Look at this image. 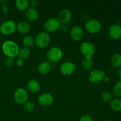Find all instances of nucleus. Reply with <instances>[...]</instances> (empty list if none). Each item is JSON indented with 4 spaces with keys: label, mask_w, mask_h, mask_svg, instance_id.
I'll use <instances>...</instances> for the list:
<instances>
[{
    "label": "nucleus",
    "mask_w": 121,
    "mask_h": 121,
    "mask_svg": "<svg viewBox=\"0 0 121 121\" xmlns=\"http://www.w3.org/2000/svg\"><path fill=\"white\" fill-rule=\"evenodd\" d=\"M105 76V73L102 70L95 69L90 73L89 79L92 83H99L104 80Z\"/></svg>",
    "instance_id": "nucleus-9"
},
{
    "label": "nucleus",
    "mask_w": 121,
    "mask_h": 121,
    "mask_svg": "<svg viewBox=\"0 0 121 121\" xmlns=\"http://www.w3.org/2000/svg\"><path fill=\"white\" fill-rule=\"evenodd\" d=\"M80 51L85 56V58L92 59L93 56L95 52V47L94 45L90 42L85 41L80 45Z\"/></svg>",
    "instance_id": "nucleus-4"
},
{
    "label": "nucleus",
    "mask_w": 121,
    "mask_h": 121,
    "mask_svg": "<svg viewBox=\"0 0 121 121\" xmlns=\"http://www.w3.org/2000/svg\"><path fill=\"white\" fill-rule=\"evenodd\" d=\"M51 69L50 63L47 61H43L39 64L38 66V70L41 74H47L50 72Z\"/></svg>",
    "instance_id": "nucleus-18"
},
{
    "label": "nucleus",
    "mask_w": 121,
    "mask_h": 121,
    "mask_svg": "<svg viewBox=\"0 0 121 121\" xmlns=\"http://www.w3.org/2000/svg\"><path fill=\"white\" fill-rule=\"evenodd\" d=\"M23 43L27 47H32L35 44V40L30 35H26L23 39Z\"/></svg>",
    "instance_id": "nucleus-24"
},
{
    "label": "nucleus",
    "mask_w": 121,
    "mask_h": 121,
    "mask_svg": "<svg viewBox=\"0 0 121 121\" xmlns=\"http://www.w3.org/2000/svg\"><path fill=\"white\" fill-rule=\"evenodd\" d=\"M17 28L16 24L13 20H6L0 26V32L4 35H9L14 33Z\"/></svg>",
    "instance_id": "nucleus-2"
},
{
    "label": "nucleus",
    "mask_w": 121,
    "mask_h": 121,
    "mask_svg": "<svg viewBox=\"0 0 121 121\" xmlns=\"http://www.w3.org/2000/svg\"><path fill=\"white\" fill-rule=\"evenodd\" d=\"M103 81L105 83H108L109 81V77L106 76H105V78H104V80H103Z\"/></svg>",
    "instance_id": "nucleus-34"
},
{
    "label": "nucleus",
    "mask_w": 121,
    "mask_h": 121,
    "mask_svg": "<svg viewBox=\"0 0 121 121\" xmlns=\"http://www.w3.org/2000/svg\"><path fill=\"white\" fill-rule=\"evenodd\" d=\"M111 64L112 65V66L117 68L121 67V54H114L111 59Z\"/></svg>",
    "instance_id": "nucleus-21"
},
{
    "label": "nucleus",
    "mask_w": 121,
    "mask_h": 121,
    "mask_svg": "<svg viewBox=\"0 0 121 121\" xmlns=\"http://www.w3.org/2000/svg\"><path fill=\"white\" fill-rule=\"evenodd\" d=\"M60 24H61L60 22L57 18H50L44 22V27L47 31L53 32L59 29Z\"/></svg>",
    "instance_id": "nucleus-7"
},
{
    "label": "nucleus",
    "mask_w": 121,
    "mask_h": 121,
    "mask_svg": "<svg viewBox=\"0 0 121 121\" xmlns=\"http://www.w3.org/2000/svg\"><path fill=\"white\" fill-rule=\"evenodd\" d=\"M5 63L7 67H12L14 63V59L12 57H7V59H5Z\"/></svg>",
    "instance_id": "nucleus-28"
},
{
    "label": "nucleus",
    "mask_w": 121,
    "mask_h": 121,
    "mask_svg": "<svg viewBox=\"0 0 121 121\" xmlns=\"http://www.w3.org/2000/svg\"><path fill=\"white\" fill-rule=\"evenodd\" d=\"M15 5L20 10H26L29 6V1L28 0H17Z\"/></svg>",
    "instance_id": "nucleus-22"
},
{
    "label": "nucleus",
    "mask_w": 121,
    "mask_h": 121,
    "mask_svg": "<svg viewBox=\"0 0 121 121\" xmlns=\"http://www.w3.org/2000/svg\"><path fill=\"white\" fill-rule=\"evenodd\" d=\"M70 35L73 40L79 41L83 36V30L80 26L76 25L71 28Z\"/></svg>",
    "instance_id": "nucleus-12"
},
{
    "label": "nucleus",
    "mask_w": 121,
    "mask_h": 121,
    "mask_svg": "<svg viewBox=\"0 0 121 121\" xmlns=\"http://www.w3.org/2000/svg\"><path fill=\"white\" fill-rule=\"evenodd\" d=\"M80 121H93L92 117L89 115H84L80 118Z\"/></svg>",
    "instance_id": "nucleus-29"
},
{
    "label": "nucleus",
    "mask_w": 121,
    "mask_h": 121,
    "mask_svg": "<svg viewBox=\"0 0 121 121\" xmlns=\"http://www.w3.org/2000/svg\"><path fill=\"white\" fill-rule=\"evenodd\" d=\"M54 98L51 94L48 93H44L39 97V102L43 106H48L53 103Z\"/></svg>",
    "instance_id": "nucleus-13"
},
{
    "label": "nucleus",
    "mask_w": 121,
    "mask_h": 121,
    "mask_svg": "<svg viewBox=\"0 0 121 121\" xmlns=\"http://www.w3.org/2000/svg\"><path fill=\"white\" fill-rule=\"evenodd\" d=\"M108 121V120H104V121Z\"/></svg>",
    "instance_id": "nucleus-35"
},
{
    "label": "nucleus",
    "mask_w": 121,
    "mask_h": 121,
    "mask_svg": "<svg viewBox=\"0 0 121 121\" xmlns=\"http://www.w3.org/2000/svg\"><path fill=\"white\" fill-rule=\"evenodd\" d=\"M101 96L103 100H104L105 102L111 101L112 98V95L111 94V93H110L109 92H108V91H104V92H103L102 93Z\"/></svg>",
    "instance_id": "nucleus-27"
},
{
    "label": "nucleus",
    "mask_w": 121,
    "mask_h": 121,
    "mask_svg": "<svg viewBox=\"0 0 121 121\" xmlns=\"http://www.w3.org/2000/svg\"><path fill=\"white\" fill-rule=\"evenodd\" d=\"M26 17L28 20L31 21H34L37 20L38 17H39V13L35 8L30 7L26 11Z\"/></svg>",
    "instance_id": "nucleus-16"
},
{
    "label": "nucleus",
    "mask_w": 121,
    "mask_h": 121,
    "mask_svg": "<svg viewBox=\"0 0 121 121\" xmlns=\"http://www.w3.org/2000/svg\"><path fill=\"white\" fill-rule=\"evenodd\" d=\"M50 41V36L46 32H41L36 36L35 43L41 48H44L48 46Z\"/></svg>",
    "instance_id": "nucleus-6"
},
{
    "label": "nucleus",
    "mask_w": 121,
    "mask_h": 121,
    "mask_svg": "<svg viewBox=\"0 0 121 121\" xmlns=\"http://www.w3.org/2000/svg\"><path fill=\"white\" fill-rule=\"evenodd\" d=\"M117 76L121 80V69L117 72Z\"/></svg>",
    "instance_id": "nucleus-33"
},
{
    "label": "nucleus",
    "mask_w": 121,
    "mask_h": 121,
    "mask_svg": "<svg viewBox=\"0 0 121 121\" xmlns=\"http://www.w3.org/2000/svg\"><path fill=\"white\" fill-rule=\"evenodd\" d=\"M59 29L63 32H67V30H68V27L66 24H60Z\"/></svg>",
    "instance_id": "nucleus-30"
},
{
    "label": "nucleus",
    "mask_w": 121,
    "mask_h": 121,
    "mask_svg": "<svg viewBox=\"0 0 121 121\" xmlns=\"http://www.w3.org/2000/svg\"><path fill=\"white\" fill-rule=\"evenodd\" d=\"M72 18V13L69 9H63L59 14V19L62 24H66L69 22Z\"/></svg>",
    "instance_id": "nucleus-14"
},
{
    "label": "nucleus",
    "mask_w": 121,
    "mask_h": 121,
    "mask_svg": "<svg viewBox=\"0 0 121 121\" xmlns=\"http://www.w3.org/2000/svg\"><path fill=\"white\" fill-rule=\"evenodd\" d=\"M2 48L5 55L12 58L17 55L19 50L18 46L15 42L11 40L5 41L2 44Z\"/></svg>",
    "instance_id": "nucleus-1"
},
{
    "label": "nucleus",
    "mask_w": 121,
    "mask_h": 121,
    "mask_svg": "<svg viewBox=\"0 0 121 121\" xmlns=\"http://www.w3.org/2000/svg\"><path fill=\"white\" fill-rule=\"evenodd\" d=\"M28 90L32 93H36L39 92L40 89V85L37 80L35 79L30 80L27 83Z\"/></svg>",
    "instance_id": "nucleus-17"
},
{
    "label": "nucleus",
    "mask_w": 121,
    "mask_h": 121,
    "mask_svg": "<svg viewBox=\"0 0 121 121\" xmlns=\"http://www.w3.org/2000/svg\"><path fill=\"white\" fill-rule=\"evenodd\" d=\"M14 97L18 104H24L28 100V95L26 90L22 88H19L15 91Z\"/></svg>",
    "instance_id": "nucleus-8"
},
{
    "label": "nucleus",
    "mask_w": 121,
    "mask_h": 121,
    "mask_svg": "<svg viewBox=\"0 0 121 121\" xmlns=\"http://www.w3.org/2000/svg\"><path fill=\"white\" fill-rule=\"evenodd\" d=\"M110 106L111 109L115 111H121V100L118 98H115V99H112L110 101Z\"/></svg>",
    "instance_id": "nucleus-19"
},
{
    "label": "nucleus",
    "mask_w": 121,
    "mask_h": 121,
    "mask_svg": "<svg viewBox=\"0 0 121 121\" xmlns=\"http://www.w3.org/2000/svg\"><path fill=\"white\" fill-rule=\"evenodd\" d=\"M63 56L62 50L57 47H53L48 51L47 57L49 61L56 63L61 59Z\"/></svg>",
    "instance_id": "nucleus-3"
},
{
    "label": "nucleus",
    "mask_w": 121,
    "mask_h": 121,
    "mask_svg": "<svg viewBox=\"0 0 121 121\" xmlns=\"http://www.w3.org/2000/svg\"><path fill=\"white\" fill-rule=\"evenodd\" d=\"M109 34L113 40H119L121 38V26L115 24L110 26Z\"/></svg>",
    "instance_id": "nucleus-11"
},
{
    "label": "nucleus",
    "mask_w": 121,
    "mask_h": 121,
    "mask_svg": "<svg viewBox=\"0 0 121 121\" xmlns=\"http://www.w3.org/2000/svg\"><path fill=\"white\" fill-rule=\"evenodd\" d=\"M38 4V1H35V0H32V1H30L29 2V5H30L31 6L32 8H34L35 6L37 5Z\"/></svg>",
    "instance_id": "nucleus-31"
},
{
    "label": "nucleus",
    "mask_w": 121,
    "mask_h": 121,
    "mask_svg": "<svg viewBox=\"0 0 121 121\" xmlns=\"http://www.w3.org/2000/svg\"><path fill=\"white\" fill-rule=\"evenodd\" d=\"M113 94L117 97H121V80L117 83L113 87Z\"/></svg>",
    "instance_id": "nucleus-25"
},
{
    "label": "nucleus",
    "mask_w": 121,
    "mask_h": 121,
    "mask_svg": "<svg viewBox=\"0 0 121 121\" xmlns=\"http://www.w3.org/2000/svg\"><path fill=\"white\" fill-rule=\"evenodd\" d=\"M23 106L24 109L27 112H32L34 109V108H35L34 103L31 101H28V100H27V102H26L24 104Z\"/></svg>",
    "instance_id": "nucleus-26"
},
{
    "label": "nucleus",
    "mask_w": 121,
    "mask_h": 121,
    "mask_svg": "<svg viewBox=\"0 0 121 121\" xmlns=\"http://www.w3.org/2000/svg\"><path fill=\"white\" fill-rule=\"evenodd\" d=\"M16 64L17 66H21L22 65H23V64H24L23 60H22V59H18L17 60Z\"/></svg>",
    "instance_id": "nucleus-32"
},
{
    "label": "nucleus",
    "mask_w": 121,
    "mask_h": 121,
    "mask_svg": "<svg viewBox=\"0 0 121 121\" xmlns=\"http://www.w3.org/2000/svg\"><path fill=\"white\" fill-rule=\"evenodd\" d=\"M30 54V51L27 47H23L20 49H19L18 52L17 56L18 59H27L29 57Z\"/></svg>",
    "instance_id": "nucleus-20"
},
{
    "label": "nucleus",
    "mask_w": 121,
    "mask_h": 121,
    "mask_svg": "<svg viewBox=\"0 0 121 121\" xmlns=\"http://www.w3.org/2000/svg\"><path fill=\"white\" fill-rule=\"evenodd\" d=\"M17 28L21 34H26V33H28L30 30V26L27 21H22L18 23Z\"/></svg>",
    "instance_id": "nucleus-15"
},
{
    "label": "nucleus",
    "mask_w": 121,
    "mask_h": 121,
    "mask_svg": "<svg viewBox=\"0 0 121 121\" xmlns=\"http://www.w3.org/2000/svg\"><path fill=\"white\" fill-rule=\"evenodd\" d=\"M86 29L90 33H96L102 29V24L98 20L96 19H91L85 23Z\"/></svg>",
    "instance_id": "nucleus-5"
},
{
    "label": "nucleus",
    "mask_w": 121,
    "mask_h": 121,
    "mask_svg": "<svg viewBox=\"0 0 121 121\" xmlns=\"http://www.w3.org/2000/svg\"><path fill=\"white\" fill-rule=\"evenodd\" d=\"M76 67V65L73 63L67 61L61 64L60 67V71L65 75H69L75 71Z\"/></svg>",
    "instance_id": "nucleus-10"
},
{
    "label": "nucleus",
    "mask_w": 121,
    "mask_h": 121,
    "mask_svg": "<svg viewBox=\"0 0 121 121\" xmlns=\"http://www.w3.org/2000/svg\"><path fill=\"white\" fill-rule=\"evenodd\" d=\"M93 66V61L91 59L85 58L82 61V67L86 70H89L92 68Z\"/></svg>",
    "instance_id": "nucleus-23"
}]
</instances>
